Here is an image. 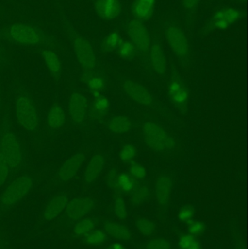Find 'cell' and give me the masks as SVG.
<instances>
[{
    "mask_svg": "<svg viewBox=\"0 0 248 249\" xmlns=\"http://www.w3.org/2000/svg\"><path fill=\"white\" fill-rule=\"evenodd\" d=\"M128 33L135 48L142 52L149 50L151 39L148 30L142 22L136 19L131 20L128 24Z\"/></svg>",
    "mask_w": 248,
    "mask_h": 249,
    "instance_id": "ba28073f",
    "label": "cell"
},
{
    "mask_svg": "<svg viewBox=\"0 0 248 249\" xmlns=\"http://www.w3.org/2000/svg\"><path fill=\"white\" fill-rule=\"evenodd\" d=\"M84 159L85 157L83 153H77L68 158L58 170V178L62 181L72 179L83 166Z\"/></svg>",
    "mask_w": 248,
    "mask_h": 249,
    "instance_id": "4fadbf2b",
    "label": "cell"
},
{
    "mask_svg": "<svg viewBox=\"0 0 248 249\" xmlns=\"http://www.w3.org/2000/svg\"><path fill=\"white\" fill-rule=\"evenodd\" d=\"M105 166V159L103 155L96 154L90 159L84 173V181L87 184H93L98 179Z\"/></svg>",
    "mask_w": 248,
    "mask_h": 249,
    "instance_id": "e0dca14e",
    "label": "cell"
},
{
    "mask_svg": "<svg viewBox=\"0 0 248 249\" xmlns=\"http://www.w3.org/2000/svg\"><path fill=\"white\" fill-rule=\"evenodd\" d=\"M0 154L7 161L11 169L18 168L23 162L21 146L14 133L3 132L0 136Z\"/></svg>",
    "mask_w": 248,
    "mask_h": 249,
    "instance_id": "277c9868",
    "label": "cell"
},
{
    "mask_svg": "<svg viewBox=\"0 0 248 249\" xmlns=\"http://www.w3.org/2000/svg\"><path fill=\"white\" fill-rule=\"evenodd\" d=\"M141 130L144 142L152 150L166 152L174 149V139L157 123L147 121L142 124Z\"/></svg>",
    "mask_w": 248,
    "mask_h": 249,
    "instance_id": "6da1fadb",
    "label": "cell"
},
{
    "mask_svg": "<svg viewBox=\"0 0 248 249\" xmlns=\"http://www.w3.org/2000/svg\"><path fill=\"white\" fill-rule=\"evenodd\" d=\"M165 38L175 55L184 58L189 53V45L184 32L179 26L170 24L165 29Z\"/></svg>",
    "mask_w": 248,
    "mask_h": 249,
    "instance_id": "52a82bcc",
    "label": "cell"
},
{
    "mask_svg": "<svg viewBox=\"0 0 248 249\" xmlns=\"http://www.w3.org/2000/svg\"><path fill=\"white\" fill-rule=\"evenodd\" d=\"M17 122L28 132L35 131L39 127V115L33 101L26 93L17 96L16 102Z\"/></svg>",
    "mask_w": 248,
    "mask_h": 249,
    "instance_id": "7a4b0ae2",
    "label": "cell"
},
{
    "mask_svg": "<svg viewBox=\"0 0 248 249\" xmlns=\"http://www.w3.org/2000/svg\"><path fill=\"white\" fill-rule=\"evenodd\" d=\"M157 0H135L132 5V13L136 20H147L154 13Z\"/></svg>",
    "mask_w": 248,
    "mask_h": 249,
    "instance_id": "d6986e66",
    "label": "cell"
},
{
    "mask_svg": "<svg viewBox=\"0 0 248 249\" xmlns=\"http://www.w3.org/2000/svg\"><path fill=\"white\" fill-rule=\"evenodd\" d=\"M0 55H1V48H0Z\"/></svg>",
    "mask_w": 248,
    "mask_h": 249,
    "instance_id": "f6af8a7d",
    "label": "cell"
},
{
    "mask_svg": "<svg viewBox=\"0 0 248 249\" xmlns=\"http://www.w3.org/2000/svg\"><path fill=\"white\" fill-rule=\"evenodd\" d=\"M87 86L93 92L95 98L100 96V92L104 89L105 81L103 77L99 75H93L87 79Z\"/></svg>",
    "mask_w": 248,
    "mask_h": 249,
    "instance_id": "4dcf8cb0",
    "label": "cell"
},
{
    "mask_svg": "<svg viewBox=\"0 0 248 249\" xmlns=\"http://www.w3.org/2000/svg\"><path fill=\"white\" fill-rule=\"evenodd\" d=\"M96 222L92 218H83L74 225L73 232L77 237L85 236L96 229Z\"/></svg>",
    "mask_w": 248,
    "mask_h": 249,
    "instance_id": "d4e9b609",
    "label": "cell"
},
{
    "mask_svg": "<svg viewBox=\"0 0 248 249\" xmlns=\"http://www.w3.org/2000/svg\"><path fill=\"white\" fill-rule=\"evenodd\" d=\"M116 184L123 193H131L135 189V183L132 176L121 173L116 176Z\"/></svg>",
    "mask_w": 248,
    "mask_h": 249,
    "instance_id": "4316f807",
    "label": "cell"
},
{
    "mask_svg": "<svg viewBox=\"0 0 248 249\" xmlns=\"http://www.w3.org/2000/svg\"><path fill=\"white\" fill-rule=\"evenodd\" d=\"M242 13L234 7H225L218 10L213 16V26L218 30H226L241 19Z\"/></svg>",
    "mask_w": 248,
    "mask_h": 249,
    "instance_id": "8fae6325",
    "label": "cell"
},
{
    "mask_svg": "<svg viewBox=\"0 0 248 249\" xmlns=\"http://www.w3.org/2000/svg\"><path fill=\"white\" fill-rule=\"evenodd\" d=\"M131 193L132 194H131V200L132 203L135 205L142 204L149 196V191L148 188L144 186L134 189Z\"/></svg>",
    "mask_w": 248,
    "mask_h": 249,
    "instance_id": "1f68e13d",
    "label": "cell"
},
{
    "mask_svg": "<svg viewBox=\"0 0 248 249\" xmlns=\"http://www.w3.org/2000/svg\"><path fill=\"white\" fill-rule=\"evenodd\" d=\"M129 171L132 177L138 178V179H143L147 175V170L144 168V165H141V164H132L130 167Z\"/></svg>",
    "mask_w": 248,
    "mask_h": 249,
    "instance_id": "60d3db41",
    "label": "cell"
},
{
    "mask_svg": "<svg viewBox=\"0 0 248 249\" xmlns=\"http://www.w3.org/2000/svg\"><path fill=\"white\" fill-rule=\"evenodd\" d=\"M114 213L117 219L123 220L128 216V210L125 200L121 197L115 199L114 203Z\"/></svg>",
    "mask_w": 248,
    "mask_h": 249,
    "instance_id": "836d02e7",
    "label": "cell"
},
{
    "mask_svg": "<svg viewBox=\"0 0 248 249\" xmlns=\"http://www.w3.org/2000/svg\"><path fill=\"white\" fill-rule=\"evenodd\" d=\"M147 249H171V244L165 238H157L150 240L146 245Z\"/></svg>",
    "mask_w": 248,
    "mask_h": 249,
    "instance_id": "8d00e7d4",
    "label": "cell"
},
{
    "mask_svg": "<svg viewBox=\"0 0 248 249\" xmlns=\"http://www.w3.org/2000/svg\"><path fill=\"white\" fill-rule=\"evenodd\" d=\"M33 180L29 176H21L12 181L0 197V203L4 207H10L23 200L32 190Z\"/></svg>",
    "mask_w": 248,
    "mask_h": 249,
    "instance_id": "3957f363",
    "label": "cell"
},
{
    "mask_svg": "<svg viewBox=\"0 0 248 249\" xmlns=\"http://www.w3.org/2000/svg\"><path fill=\"white\" fill-rule=\"evenodd\" d=\"M106 249H127L120 243H114L106 248Z\"/></svg>",
    "mask_w": 248,
    "mask_h": 249,
    "instance_id": "7bdbcfd3",
    "label": "cell"
},
{
    "mask_svg": "<svg viewBox=\"0 0 248 249\" xmlns=\"http://www.w3.org/2000/svg\"><path fill=\"white\" fill-rule=\"evenodd\" d=\"M137 155V149L133 145L126 144L122 146L119 152V159L122 162H128L132 161Z\"/></svg>",
    "mask_w": 248,
    "mask_h": 249,
    "instance_id": "e575fe53",
    "label": "cell"
},
{
    "mask_svg": "<svg viewBox=\"0 0 248 249\" xmlns=\"http://www.w3.org/2000/svg\"><path fill=\"white\" fill-rule=\"evenodd\" d=\"M42 56H43L44 62H45V66L49 71L50 74L54 78H60L61 72H62V67H61V61H60L58 55L54 51L46 50V51H44Z\"/></svg>",
    "mask_w": 248,
    "mask_h": 249,
    "instance_id": "603a6c76",
    "label": "cell"
},
{
    "mask_svg": "<svg viewBox=\"0 0 248 249\" xmlns=\"http://www.w3.org/2000/svg\"><path fill=\"white\" fill-rule=\"evenodd\" d=\"M108 235L102 230H96L84 236L85 244L90 247H100L106 242Z\"/></svg>",
    "mask_w": 248,
    "mask_h": 249,
    "instance_id": "484cf974",
    "label": "cell"
},
{
    "mask_svg": "<svg viewBox=\"0 0 248 249\" xmlns=\"http://www.w3.org/2000/svg\"><path fill=\"white\" fill-rule=\"evenodd\" d=\"M195 209L190 206H184L181 208L178 213V219L182 222L188 223L193 219Z\"/></svg>",
    "mask_w": 248,
    "mask_h": 249,
    "instance_id": "74e56055",
    "label": "cell"
},
{
    "mask_svg": "<svg viewBox=\"0 0 248 249\" xmlns=\"http://www.w3.org/2000/svg\"><path fill=\"white\" fill-rule=\"evenodd\" d=\"M122 42L121 35L117 32H112L105 37L102 43V48L106 51H113L117 49Z\"/></svg>",
    "mask_w": 248,
    "mask_h": 249,
    "instance_id": "f546056e",
    "label": "cell"
},
{
    "mask_svg": "<svg viewBox=\"0 0 248 249\" xmlns=\"http://www.w3.org/2000/svg\"><path fill=\"white\" fill-rule=\"evenodd\" d=\"M11 170L2 155L0 154V187L2 186L7 181V178Z\"/></svg>",
    "mask_w": 248,
    "mask_h": 249,
    "instance_id": "ab89813d",
    "label": "cell"
},
{
    "mask_svg": "<svg viewBox=\"0 0 248 249\" xmlns=\"http://www.w3.org/2000/svg\"><path fill=\"white\" fill-rule=\"evenodd\" d=\"M66 124V114L61 105H52L47 115V124L51 130H59Z\"/></svg>",
    "mask_w": 248,
    "mask_h": 249,
    "instance_id": "7402d4cb",
    "label": "cell"
},
{
    "mask_svg": "<svg viewBox=\"0 0 248 249\" xmlns=\"http://www.w3.org/2000/svg\"><path fill=\"white\" fill-rule=\"evenodd\" d=\"M135 227L138 232L144 236H150L156 231V225L148 218H140L136 221Z\"/></svg>",
    "mask_w": 248,
    "mask_h": 249,
    "instance_id": "f1b7e54d",
    "label": "cell"
},
{
    "mask_svg": "<svg viewBox=\"0 0 248 249\" xmlns=\"http://www.w3.org/2000/svg\"><path fill=\"white\" fill-rule=\"evenodd\" d=\"M200 0H182V4L186 10H192L196 8Z\"/></svg>",
    "mask_w": 248,
    "mask_h": 249,
    "instance_id": "b9f144b4",
    "label": "cell"
},
{
    "mask_svg": "<svg viewBox=\"0 0 248 249\" xmlns=\"http://www.w3.org/2000/svg\"><path fill=\"white\" fill-rule=\"evenodd\" d=\"M68 197L66 194L58 195L51 199L43 211V217L45 220L52 221L58 217L68 204Z\"/></svg>",
    "mask_w": 248,
    "mask_h": 249,
    "instance_id": "2e32d148",
    "label": "cell"
},
{
    "mask_svg": "<svg viewBox=\"0 0 248 249\" xmlns=\"http://www.w3.org/2000/svg\"><path fill=\"white\" fill-rule=\"evenodd\" d=\"M178 246L180 249H202V244L195 235L183 234L179 238Z\"/></svg>",
    "mask_w": 248,
    "mask_h": 249,
    "instance_id": "83f0119b",
    "label": "cell"
},
{
    "mask_svg": "<svg viewBox=\"0 0 248 249\" xmlns=\"http://www.w3.org/2000/svg\"><path fill=\"white\" fill-rule=\"evenodd\" d=\"M122 89L126 94L136 103L149 106L153 102L151 93L144 86L136 82L126 80L122 85Z\"/></svg>",
    "mask_w": 248,
    "mask_h": 249,
    "instance_id": "7c38bea8",
    "label": "cell"
},
{
    "mask_svg": "<svg viewBox=\"0 0 248 249\" xmlns=\"http://www.w3.org/2000/svg\"><path fill=\"white\" fill-rule=\"evenodd\" d=\"M187 230L189 234L196 236L205 232V225L201 221L192 220L188 222Z\"/></svg>",
    "mask_w": 248,
    "mask_h": 249,
    "instance_id": "f35d334b",
    "label": "cell"
},
{
    "mask_svg": "<svg viewBox=\"0 0 248 249\" xmlns=\"http://www.w3.org/2000/svg\"><path fill=\"white\" fill-rule=\"evenodd\" d=\"M95 207L94 200L90 197H75L68 201L66 208V213L70 220L77 222L85 217L93 210Z\"/></svg>",
    "mask_w": 248,
    "mask_h": 249,
    "instance_id": "9c48e42d",
    "label": "cell"
},
{
    "mask_svg": "<svg viewBox=\"0 0 248 249\" xmlns=\"http://www.w3.org/2000/svg\"><path fill=\"white\" fill-rule=\"evenodd\" d=\"M150 61L154 71L159 74H164L167 71V62L164 51L160 44H153L149 48Z\"/></svg>",
    "mask_w": 248,
    "mask_h": 249,
    "instance_id": "ac0fdd59",
    "label": "cell"
},
{
    "mask_svg": "<svg viewBox=\"0 0 248 249\" xmlns=\"http://www.w3.org/2000/svg\"><path fill=\"white\" fill-rule=\"evenodd\" d=\"M103 229L107 235L119 241H129L132 238V232L131 230L125 225L118 222H112V221L106 222L103 225Z\"/></svg>",
    "mask_w": 248,
    "mask_h": 249,
    "instance_id": "44dd1931",
    "label": "cell"
},
{
    "mask_svg": "<svg viewBox=\"0 0 248 249\" xmlns=\"http://www.w3.org/2000/svg\"><path fill=\"white\" fill-rule=\"evenodd\" d=\"M68 115L75 124H81L87 118L88 102L87 98L78 92L70 96L68 104Z\"/></svg>",
    "mask_w": 248,
    "mask_h": 249,
    "instance_id": "30bf717a",
    "label": "cell"
},
{
    "mask_svg": "<svg viewBox=\"0 0 248 249\" xmlns=\"http://www.w3.org/2000/svg\"><path fill=\"white\" fill-rule=\"evenodd\" d=\"M108 130L116 134H123L128 133L131 130V120L128 117L124 115H117V116L112 117L108 121Z\"/></svg>",
    "mask_w": 248,
    "mask_h": 249,
    "instance_id": "cb8c5ba5",
    "label": "cell"
},
{
    "mask_svg": "<svg viewBox=\"0 0 248 249\" xmlns=\"http://www.w3.org/2000/svg\"><path fill=\"white\" fill-rule=\"evenodd\" d=\"M173 191V180L167 174H162L155 184V196L157 203L162 206H167L170 203Z\"/></svg>",
    "mask_w": 248,
    "mask_h": 249,
    "instance_id": "9a60e30c",
    "label": "cell"
},
{
    "mask_svg": "<svg viewBox=\"0 0 248 249\" xmlns=\"http://www.w3.org/2000/svg\"><path fill=\"white\" fill-rule=\"evenodd\" d=\"M170 100L178 107L184 106L189 99V93L185 86L179 80L170 82L168 87Z\"/></svg>",
    "mask_w": 248,
    "mask_h": 249,
    "instance_id": "ffe728a7",
    "label": "cell"
},
{
    "mask_svg": "<svg viewBox=\"0 0 248 249\" xmlns=\"http://www.w3.org/2000/svg\"><path fill=\"white\" fill-rule=\"evenodd\" d=\"M11 39L24 45H37L42 42V35L34 26L23 23L12 25L8 29Z\"/></svg>",
    "mask_w": 248,
    "mask_h": 249,
    "instance_id": "5b68a950",
    "label": "cell"
},
{
    "mask_svg": "<svg viewBox=\"0 0 248 249\" xmlns=\"http://www.w3.org/2000/svg\"><path fill=\"white\" fill-rule=\"evenodd\" d=\"M109 107H110V103L107 98L101 96L95 98L93 108L98 114L103 115L106 113L109 110Z\"/></svg>",
    "mask_w": 248,
    "mask_h": 249,
    "instance_id": "d590c367",
    "label": "cell"
},
{
    "mask_svg": "<svg viewBox=\"0 0 248 249\" xmlns=\"http://www.w3.org/2000/svg\"></svg>",
    "mask_w": 248,
    "mask_h": 249,
    "instance_id": "bcb514c9",
    "label": "cell"
},
{
    "mask_svg": "<svg viewBox=\"0 0 248 249\" xmlns=\"http://www.w3.org/2000/svg\"><path fill=\"white\" fill-rule=\"evenodd\" d=\"M73 48L80 66L87 71L94 70L96 66V56L90 42L83 36H77L73 40Z\"/></svg>",
    "mask_w": 248,
    "mask_h": 249,
    "instance_id": "8992f818",
    "label": "cell"
},
{
    "mask_svg": "<svg viewBox=\"0 0 248 249\" xmlns=\"http://www.w3.org/2000/svg\"><path fill=\"white\" fill-rule=\"evenodd\" d=\"M94 7L99 17L106 20L117 18L122 10L119 0H96Z\"/></svg>",
    "mask_w": 248,
    "mask_h": 249,
    "instance_id": "5bb4252c",
    "label": "cell"
},
{
    "mask_svg": "<svg viewBox=\"0 0 248 249\" xmlns=\"http://www.w3.org/2000/svg\"><path fill=\"white\" fill-rule=\"evenodd\" d=\"M238 1H241V2H243V1H246V0H237Z\"/></svg>",
    "mask_w": 248,
    "mask_h": 249,
    "instance_id": "ee69618b",
    "label": "cell"
},
{
    "mask_svg": "<svg viewBox=\"0 0 248 249\" xmlns=\"http://www.w3.org/2000/svg\"><path fill=\"white\" fill-rule=\"evenodd\" d=\"M117 49L119 56L123 59H131L135 54V47L130 41H122Z\"/></svg>",
    "mask_w": 248,
    "mask_h": 249,
    "instance_id": "d6a6232c",
    "label": "cell"
}]
</instances>
